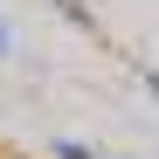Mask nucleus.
Returning a JSON list of instances; mask_svg holds the SVG:
<instances>
[{"instance_id":"nucleus-1","label":"nucleus","mask_w":159,"mask_h":159,"mask_svg":"<svg viewBox=\"0 0 159 159\" xmlns=\"http://www.w3.org/2000/svg\"><path fill=\"white\" fill-rule=\"evenodd\" d=\"M0 48H7V28H0Z\"/></svg>"}]
</instances>
